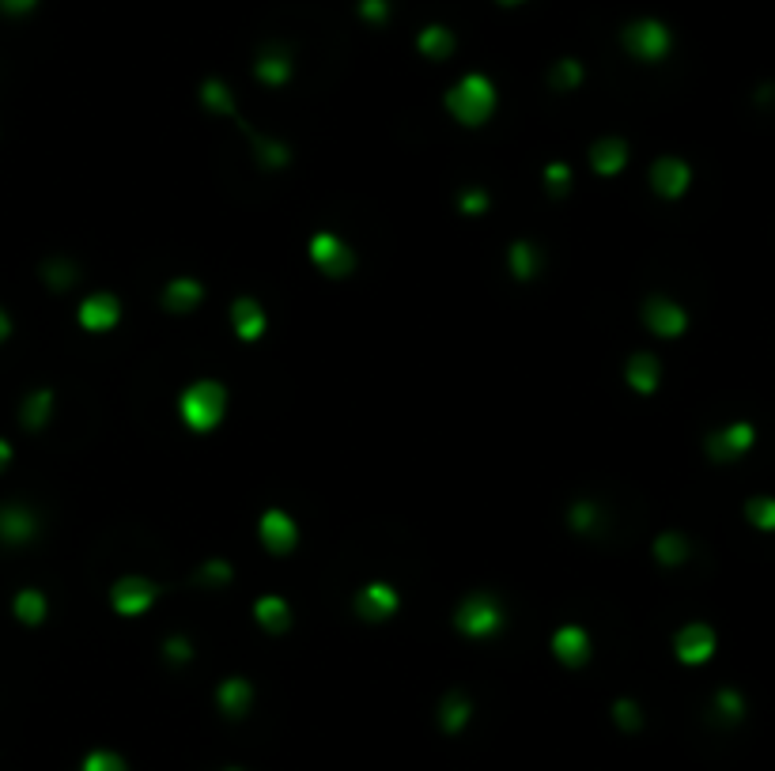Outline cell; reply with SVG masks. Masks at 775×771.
<instances>
[{"label":"cell","mask_w":775,"mask_h":771,"mask_svg":"<svg viewBox=\"0 0 775 771\" xmlns=\"http://www.w3.org/2000/svg\"><path fill=\"white\" fill-rule=\"evenodd\" d=\"M545 189H549V197H568V189H571L568 163H549V167H545Z\"/></svg>","instance_id":"32"},{"label":"cell","mask_w":775,"mask_h":771,"mask_svg":"<svg viewBox=\"0 0 775 771\" xmlns=\"http://www.w3.org/2000/svg\"><path fill=\"white\" fill-rule=\"evenodd\" d=\"M216 703H220V711L227 719H242L250 711V703H254V685L246 677H227L224 685L216 688Z\"/></svg>","instance_id":"18"},{"label":"cell","mask_w":775,"mask_h":771,"mask_svg":"<svg viewBox=\"0 0 775 771\" xmlns=\"http://www.w3.org/2000/svg\"><path fill=\"white\" fill-rule=\"evenodd\" d=\"M473 719V700L465 696L462 688H450L447 696L439 700V730L443 734H462Z\"/></svg>","instance_id":"16"},{"label":"cell","mask_w":775,"mask_h":771,"mask_svg":"<svg viewBox=\"0 0 775 771\" xmlns=\"http://www.w3.org/2000/svg\"><path fill=\"white\" fill-rule=\"evenodd\" d=\"M624 375H628V386H632L636 394H655V390H658V378H662V367H658L655 356L639 352V356H632V360H628Z\"/></svg>","instance_id":"22"},{"label":"cell","mask_w":775,"mask_h":771,"mask_svg":"<svg viewBox=\"0 0 775 771\" xmlns=\"http://www.w3.org/2000/svg\"><path fill=\"white\" fill-rule=\"evenodd\" d=\"M35 4H38V0H0V8H4L8 16H27Z\"/></svg>","instance_id":"42"},{"label":"cell","mask_w":775,"mask_h":771,"mask_svg":"<svg viewBox=\"0 0 775 771\" xmlns=\"http://www.w3.org/2000/svg\"><path fill=\"white\" fill-rule=\"evenodd\" d=\"M507 269H511L518 280H534V276L541 273V250L526 239L511 242V250H507Z\"/></svg>","instance_id":"24"},{"label":"cell","mask_w":775,"mask_h":771,"mask_svg":"<svg viewBox=\"0 0 775 771\" xmlns=\"http://www.w3.org/2000/svg\"><path fill=\"white\" fill-rule=\"evenodd\" d=\"M42 276H46V284L50 288H72L76 284V276H80V269L72 265V261H65V257H57V261H46V269H42Z\"/></svg>","instance_id":"29"},{"label":"cell","mask_w":775,"mask_h":771,"mask_svg":"<svg viewBox=\"0 0 775 771\" xmlns=\"http://www.w3.org/2000/svg\"><path fill=\"white\" fill-rule=\"evenodd\" d=\"M496 4H503V8H518V4H526V0H496Z\"/></svg>","instance_id":"45"},{"label":"cell","mask_w":775,"mask_h":771,"mask_svg":"<svg viewBox=\"0 0 775 771\" xmlns=\"http://www.w3.org/2000/svg\"><path fill=\"white\" fill-rule=\"evenodd\" d=\"M583 84V65L575 61V57H568V61H560L556 69H552V87H579Z\"/></svg>","instance_id":"34"},{"label":"cell","mask_w":775,"mask_h":771,"mask_svg":"<svg viewBox=\"0 0 775 771\" xmlns=\"http://www.w3.org/2000/svg\"><path fill=\"white\" fill-rule=\"evenodd\" d=\"M8 333H12V318H8V314H4V310H0V341H4V337H8Z\"/></svg>","instance_id":"43"},{"label":"cell","mask_w":775,"mask_h":771,"mask_svg":"<svg viewBox=\"0 0 775 771\" xmlns=\"http://www.w3.org/2000/svg\"><path fill=\"white\" fill-rule=\"evenodd\" d=\"M53 416V390H35L23 401V428L38 431Z\"/></svg>","instance_id":"26"},{"label":"cell","mask_w":775,"mask_h":771,"mask_svg":"<svg viewBox=\"0 0 775 771\" xmlns=\"http://www.w3.org/2000/svg\"><path fill=\"white\" fill-rule=\"evenodd\" d=\"M201 103H205V110H212V114H220V118H235V95H231V87L224 84V80H205L201 84Z\"/></svg>","instance_id":"25"},{"label":"cell","mask_w":775,"mask_h":771,"mask_svg":"<svg viewBox=\"0 0 775 771\" xmlns=\"http://www.w3.org/2000/svg\"><path fill=\"white\" fill-rule=\"evenodd\" d=\"M484 208H488V193H484V189H465V193H462V212H465V216H481Z\"/></svg>","instance_id":"40"},{"label":"cell","mask_w":775,"mask_h":771,"mask_svg":"<svg viewBox=\"0 0 775 771\" xmlns=\"http://www.w3.org/2000/svg\"><path fill=\"white\" fill-rule=\"evenodd\" d=\"M447 114L458 125H469V129H477V125H484V121L496 114V103H500V95H496V84L488 80V76H481V72H469V76H462L458 84L447 91Z\"/></svg>","instance_id":"1"},{"label":"cell","mask_w":775,"mask_h":771,"mask_svg":"<svg viewBox=\"0 0 775 771\" xmlns=\"http://www.w3.org/2000/svg\"><path fill=\"white\" fill-rule=\"evenodd\" d=\"M655 556L662 564H681V560H685V541H681L677 533H666V537H658L655 541Z\"/></svg>","instance_id":"35"},{"label":"cell","mask_w":775,"mask_h":771,"mask_svg":"<svg viewBox=\"0 0 775 771\" xmlns=\"http://www.w3.org/2000/svg\"><path fill=\"white\" fill-rule=\"evenodd\" d=\"M254 152H258V163H265V167H284L292 159V148L284 140H273V137H258Z\"/></svg>","instance_id":"28"},{"label":"cell","mask_w":775,"mask_h":771,"mask_svg":"<svg viewBox=\"0 0 775 771\" xmlns=\"http://www.w3.org/2000/svg\"><path fill=\"white\" fill-rule=\"evenodd\" d=\"M624 50L639 61H662L670 53V31L658 19H636L624 27Z\"/></svg>","instance_id":"5"},{"label":"cell","mask_w":775,"mask_h":771,"mask_svg":"<svg viewBox=\"0 0 775 771\" xmlns=\"http://www.w3.org/2000/svg\"><path fill=\"white\" fill-rule=\"evenodd\" d=\"M719 711H723L730 722L741 719V700L734 696V692H723V696H719Z\"/></svg>","instance_id":"41"},{"label":"cell","mask_w":775,"mask_h":771,"mask_svg":"<svg viewBox=\"0 0 775 771\" xmlns=\"http://www.w3.org/2000/svg\"><path fill=\"white\" fill-rule=\"evenodd\" d=\"M753 443V431L749 428H730L723 435V439H715V446H719V454H738V450H745V446Z\"/></svg>","instance_id":"36"},{"label":"cell","mask_w":775,"mask_h":771,"mask_svg":"<svg viewBox=\"0 0 775 771\" xmlns=\"http://www.w3.org/2000/svg\"><path fill=\"white\" fill-rule=\"evenodd\" d=\"M254 620H258L265 632L284 635L292 628V605L280 598V594H265V598H258V605H254Z\"/></svg>","instance_id":"20"},{"label":"cell","mask_w":775,"mask_h":771,"mask_svg":"<svg viewBox=\"0 0 775 771\" xmlns=\"http://www.w3.org/2000/svg\"><path fill=\"white\" fill-rule=\"evenodd\" d=\"M307 254H310V261L322 269V273L337 276V280L356 269V250H352L341 235H333V231H318V235L310 239Z\"/></svg>","instance_id":"4"},{"label":"cell","mask_w":775,"mask_h":771,"mask_svg":"<svg viewBox=\"0 0 775 771\" xmlns=\"http://www.w3.org/2000/svg\"><path fill=\"white\" fill-rule=\"evenodd\" d=\"M231 564L227 560H208L205 567H201V583H212V586H224V583H231Z\"/></svg>","instance_id":"37"},{"label":"cell","mask_w":775,"mask_h":771,"mask_svg":"<svg viewBox=\"0 0 775 771\" xmlns=\"http://www.w3.org/2000/svg\"><path fill=\"white\" fill-rule=\"evenodd\" d=\"M643 322L658 337H677V333H685V326H689L685 310L677 307V303H670V299H662V295H651L643 303Z\"/></svg>","instance_id":"10"},{"label":"cell","mask_w":775,"mask_h":771,"mask_svg":"<svg viewBox=\"0 0 775 771\" xmlns=\"http://www.w3.org/2000/svg\"><path fill=\"white\" fill-rule=\"evenodd\" d=\"M46 609H50V605H46V594H42V590H19L16 594V617L23 620V624H31V628L42 624V620H46Z\"/></svg>","instance_id":"27"},{"label":"cell","mask_w":775,"mask_h":771,"mask_svg":"<svg viewBox=\"0 0 775 771\" xmlns=\"http://www.w3.org/2000/svg\"><path fill=\"white\" fill-rule=\"evenodd\" d=\"M552 658L571 669L586 666V662H590V632L579 628V624L556 628V635H552Z\"/></svg>","instance_id":"9"},{"label":"cell","mask_w":775,"mask_h":771,"mask_svg":"<svg viewBox=\"0 0 775 771\" xmlns=\"http://www.w3.org/2000/svg\"><path fill=\"white\" fill-rule=\"evenodd\" d=\"M613 719L624 734H636L639 726H643V715H639V703L636 700H617L613 703Z\"/></svg>","instance_id":"33"},{"label":"cell","mask_w":775,"mask_h":771,"mask_svg":"<svg viewBox=\"0 0 775 771\" xmlns=\"http://www.w3.org/2000/svg\"><path fill=\"white\" fill-rule=\"evenodd\" d=\"M80 771H129V768H125V760H121L114 749H91V753L84 756Z\"/></svg>","instance_id":"31"},{"label":"cell","mask_w":775,"mask_h":771,"mask_svg":"<svg viewBox=\"0 0 775 771\" xmlns=\"http://www.w3.org/2000/svg\"><path fill=\"white\" fill-rule=\"evenodd\" d=\"M265 326H269V318H265V310H261V303L254 295H242V299L231 303V329H235L239 341L250 344L258 341V337H265Z\"/></svg>","instance_id":"12"},{"label":"cell","mask_w":775,"mask_h":771,"mask_svg":"<svg viewBox=\"0 0 775 771\" xmlns=\"http://www.w3.org/2000/svg\"><path fill=\"white\" fill-rule=\"evenodd\" d=\"M292 72H295V61L284 46H269V50H261L258 65H254V76L269 87H284L288 80H292Z\"/></svg>","instance_id":"14"},{"label":"cell","mask_w":775,"mask_h":771,"mask_svg":"<svg viewBox=\"0 0 775 771\" xmlns=\"http://www.w3.org/2000/svg\"><path fill=\"white\" fill-rule=\"evenodd\" d=\"M568 522L575 526L579 533H590V530H598V522H602V511L590 503V499H579L575 507L568 511Z\"/></svg>","instance_id":"30"},{"label":"cell","mask_w":775,"mask_h":771,"mask_svg":"<svg viewBox=\"0 0 775 771\" xmlns=\"http://www.w3.org/2000/svg\"><path fill=\"white\" fill-rule=\"evenodd\" d=\"M8 462H12V446H8V443H4V439H0V469H4V465H8Z\"/></svg>","instance_id":"44"},{"label":"cell","mask_w":775,"mask_h":771,"mask_svg":"<svg viewBox=\"0 0 775 771\" xmlns=\"http://www.w3.org/2000/svg\"><path fill=\"white\" fill-rule=\"evenodd\" d=\"M397 590L386 583H367L356 594V613H360L367 624H382V620H390L397 613Z\"/></svg>","instance_id":"11"},{"label":"cell","mask_w":775,"mask_h":771,"mask_svg":"<svg viewBox=\"0 0 775 771\" xmlns=\"http://www.w3.org/2000/svg\"><path fill=\"white\" fill-rule=\"evenodd\" d=\"M416 50L424 53L428 61H447L454 53V31L443 27V23H428L420 35H416Z\"/></svg>","instance_id":"23"},{"label":"cell","mask_w":775,"mask_h":771,"mask_svg":"<svg viewBox=\"0 0 775 771\" xmlns=\"http://www.w3.org/2000/svg\"><path fill=\"white\" fill-rule=\"evenodd\" d=\"M80 326L87 329V333H106V329H114L121 322V303H118V295H110V292H95V295H87L84 303H80Z\"/></svg>","instance_id":"8"},{"label":"cell","mask_w":775,"mask_h":771,"mask_svg":"<svg viewBox=\"0 0 775 771\" xmlns=\"http://www.w3.org/2000/svg\"><path fill=\"white\" fill-rule=\"evenodd\" d=\"M155 601V583L148 579H140V575H125L114 583L110 590V605H114V613L121 617H140V613H148Z\"/></svg>","instance_id":"7"},{"label":"cell","mask_w":775,"mask_h":771,"mask_svg":"<svg viewBox=\"0 0 775 771\" xmlns=\"http://www.w3.org/2000/svg\"><path fill=\"white\" fill-rule=\"evenodd\" d=\"M258 537H261V545L273 552V556H288V552L299 545V526H295V518L288 511L273 507V511L261 514Z\"/></svg>","instance_id":"6"},{"label":"cell","mask_w":775,"mask_h":771,"mask_svg":"<svg viewBox=\"0 0 775 771\" xmlns=\"http://www.w3.org/2000/svg\"><path fill=\"white\" fill-rule=\"evenodd\" d=\"M35 530H38V522L27 507H19V503L0 507V541H8V545H27V541L35 537Z\"/></svg>","instance_id":"15"},{"label":"cell","mask_w":775,"mask_h":771,"mask_svg":"<svg viewBox=\"0 0 775 771\" xmlns=\"http://www.w3.org/2000/svg\"><path fill=\"white\" fill-rule=\"evenodd\" d=\"M163 654L171 658V662H178V666H186L193 658V647H190V639H182V635H174V639H167L163 643Z\"/></svg>","instance_id":"38"},{"label":"cell","mask_w":775,"mask_h":771,"mask_svg":"<svg viewBox=\"0 0 775 771\" xmlns=\"http://www.w3.org/2000/svg\"><path fill=\"white\" fill-rule=\"evenodd\" d=\"M673 647H677V658H681V662L700 666V662H707L711 651H715V635H711V628H704V624H689V628H681V635H677Z\"/></svg>","instance_id":"13"},{"label":"cell","mask_w":775,"mask_h":771,"mask_svg":"<svg viewBox=\"0 0 775 771\" xmlns=\"http://www.w3.org/2000/svg\"><path fill=\"white\" fill-rule=\"evenodd\" d=\"M689 167L681 163V159H658L655 167H651V186L662 193V197H681L685 189H689Z\"/></svg>","instance_id":"17"},{"label":"cell","mask_w":775,"mask_h":771,"mask_svg":"<svg viewBox=\"0 0 775 771\" xmlns=\"http://www.w3.org/2000/svg\"><path fill=\"white\" fill-rule=\"evenodd\" d=\"M624 163H628V144L617 137H605V140H594V148H590V167L602 174V178H613V174L624 171Z\"/></svg>","instance_id":"19"},{"label":"cell","mask_w":775,"mask_h":771,"mask_svg":"<svg viewBox=\"0 0 775 771\" xmlns=\"http://www.w3.org/2000/svg\"><path fill=\"white\" fill-rule=\"evenodd\" d=\"M360 16L367 23H386L390 16V0H360Z\"/></svg>","instance_id":"39"},{"label":"cell","mask_w":775,"mask_h":771,"mask_svg":"<svg viewBox=\"0 0 775 771\" xmlns=\"http://www.w3.org/2000/svg\"><path fill=\"white\" fill-rule=\"evenodd\" d=\"M201 299H205V284L193 280V276H178V280H171V284L163 288V307L174 310V314H186V310H193Z\"/></svg>","instance_id":"21"},{"label":"cell","mask_w":775,"mask_h":771,"mask_svg":"<svg viewBox=\"0 0 775 771\" xmlns=\"http://www.w3.org/2000/svg\"><path fill=\"white\" fill-rule=\"evenodd\" d=\"M178 416H182V424L190 431H216L224 424L227 416V390L224 382H216V378H201V382H193L182 390L178 397Z\"/></svg>","instance_id":"2"},{"label":"cell","mask_w":775,"mask_h":771,"mask_svg":"<svg viewBox=\"0 0 775 771\" xmlns=\"http://www.w3.org/2000/svg\"><path fill=\"white\" fill-rule=\"evenodd\" d=\"M454 628L469 639H488L503 628V605L492 594H469V598L454 609Z\"/></svg>","instance_id":"3"},{"label":"cell","mask_w":775,"mask_h":771,"mask_svg":"<svg viewBox=\"0 0 775 771\" xmlns=\"http://www.w3.org/2000/svg\"><path fill=\"white\" fill-rule=\"evenodd\" d=\"M224 771H242V768H224Z\"/></svg>","instance_id":"46"}]
</instances>
